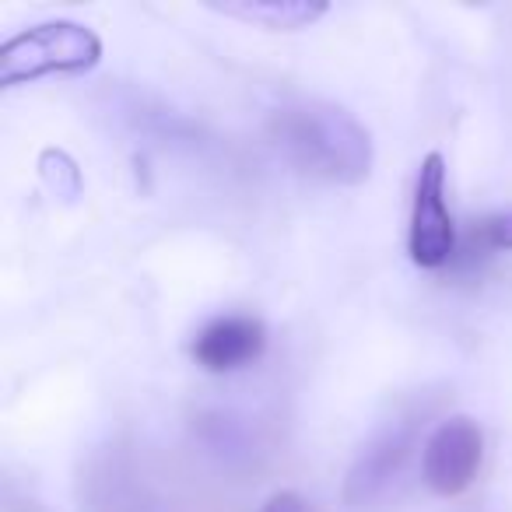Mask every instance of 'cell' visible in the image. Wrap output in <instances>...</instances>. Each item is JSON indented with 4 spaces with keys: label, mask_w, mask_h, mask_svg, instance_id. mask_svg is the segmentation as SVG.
Segmentation results:
<instances>
[{
    "label": "cell",
    "mask_w": 512,
    "mask_h": 512,
    "mask_svg": "<svg viewBox=\"0 0 512 512\" xmlns=\"http://www.w3.org/2000/svg\"><path fill=\"white\" fill-rule=\"evenodd\" d=\"M267 348V330L256 316H242V313H228V316H214L211 323L197 330L190 344L193 362L204 372L214 376H225V372H239L246 365H253L256 358L264 355Z\"/></svg>",
    "instance_id": "cell-6"
},
{
    "label": "cell",
    "mask_w": 512,
    "mask_h": 512,
    "mask_svg": "<svg viewBox=\"0 0 512 512\" xmlns=\"http://www.w3.org/2000/svg\"><path fill=\"white\" fill-rule=\"evenodd\" d=\"M39 179L43 186L64 204H74V200L85 193V176H81V165L74 162L71 151L64 148H43L39 151Z\"/></svg>",
    "instance_id": "cell-8"
},
{
    "label": "cell",
    "mask_w": 512,
    "mask_h": 512,
    "mask_svg": "<svg viewBox=\"0 0 512 512\" xmlns=\"http://www.w3.org/2000/svg\"><path fill=\"white\" fill-rule=\"evenodd\" d=\"M211 11L235 22L260 25L267 32H299L316 25L330 11L323 0H235V4H211Z\"/></svg>",
    "instance_id": "cell-7"
},
{
    "label": "cell",
    "mask_w": 512,
    "mask_h": 512,
    "mask_svg": "<svg viewBox=\"0 0 512 512\" xmlns=\"http://www.w3.org/2000/svg\"><path fill=\"white\" fill-rule=\"evenodd\" d=\"M484 463V432L470 414H449L421 446V481L439 498H456L477 481Z\"/></svg>",
    "instance_id": "cell-4"
},
{
    "label": "cell",
    "mask_w": 512,
    "mask_h": 512,
    "mask_svg": "<svg viewBox=\"0 0 512 512\" xmlns=\"http://www.w3.org/2000/svg\"><path fill=\"white\" fill-rule=\"evenodd\" d=\"M271 141L292 169L334 186H358L372 176L376 144L351 109L327 99H299L271 116Z\"/></svg>",
    "instance_id": "cell-1"
},
{
    "label": "cell",
    "mask_w": 512,
    "mask_h": 512,
    "mask_svg": "<svg viewBox=\"0 0 512 512\" xmlns=\"http://www.w3.org/2000/svg\"><path fill=\"white\" fill-rule=\"evenodd\" d=\"M411 446H414V421H393L383 432L372 435L362 453H358V460L351 463L348 477H344V502L355 505V509L376 502L393 484V477L400 474Z\"/></svg>",
    "instance_id": "cell-5"
},
{
    "label": "cell",
    "mask_w": 512,
    "mask_h": 512,
    "mask_svg": "<svg viewBox=\"0 0 512 512\" xmlns=\"http://www.w3.org/2000/svg\"><path fill=\"white\" fill-rule=\"evenodd\" d=\"M474 239L481 249H491V253H502V249H512V211L491 214V218L477 221Z\"/></svg>",
    "instance_id": "cell-9"
},
{
    "label": "cell",
    "mask_w": 512,
    "mask_h": 512,
    "mask_svg": "<svg viewBox=\"0 0 512 512\" xmlns=\"http://www.w3.org/2000/svg\"><path fill=\"white\" fill-rule=\"evenodd\" d=\"M102 60V39L95 29L67 18L32 25L0 46V88L32 85L39 78H74L95 71Z\"/></svg>",
    "instance_id": "cell-2"
},
{
    "label": "cell",
    "mask_w": 512,
    "mask_h": 512,
    "mask_svg": "<svg viewBox=\"0 0 512 512\" xmlns=\"http://www.w3.org/2000/svg\"><path fill=\"white\" fill-rule=\"evenodd\" d=\"M456 221L446 200V158L442 151H428L418 165L407 221V253L421 271H439L456 256Z\"/></svg>",
    "instance_id": "cell-3"
},
{
    "label": "cell",
    "mask_w": 512,
    "mask_h": 512,
    "mask_svg": "<svg viewBox=\"0 0 512 512\" xmlns=\"http://www.w3.org/2000/svg\"><path fill=\"white\" fill-rule=\"evenodd\" d=\"M260 512H316V509H313V502H306V498L299 495V491H274V495L260 505Z\"/></svg>",
    "instance_id": "cell-10"
}]
</instances>
